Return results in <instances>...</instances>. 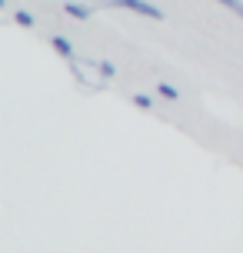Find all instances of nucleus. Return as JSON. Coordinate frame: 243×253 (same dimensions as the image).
<instances>
[{
	"instance_id": "nucleus-1",
	"label": "nucleus",
	"mask_w": 243,
	"mask_h": 253,
	"mask_svg": "<svg viewBox=\"0 0 243 253\" xmlns=\"http://www.w3.org/2000/svg\"><path fill=\"white\" fill-rule=\"evenodd\" d=\"M107 7H123V10H133L140 17H150V20H163V10L154 7L150 0H103Z\"/></svg>"
},
{
	"instance_id": "nucleus-5",
	"label": "nucleus",
	"mask_w": 243,
	"mask_h": 253,
	"mask_svg": "<svg viewBox=\"0 0 243 253\" xmlns=\"http://www.w3.org/2000/svg\"><path fill=\"white\" fill-rule=\"evenodd\" d=\"M217 3H223L227 10H233V13H240V17H243V0H217Z\"/></svg>"
},
{
	"instance_id": "nucleus-2",
	"label": "nucleus",
	"mask_w": 243,
	"mask_h": 253,
	"mask_svg": "<svg viewBox=\"0 0 243 253\" xmlns=\"http://www.w3.org/2000/svg\"><path fill=\"white\" fill-rule=\"evenodd\" d=\"M64 10L70 13V17H77V20H87V17H90V10L83 7V3H77V0H67V3H64Z\"/></svg>"
},
{
	"instance_id": "nucleus-7",
	"label": "nucleus",
	"mask_w": 243,
	"mask_h": 253,
	"mask_svg": "<svg viewBox=\"0 0 243 253\" xmlns=\"http://www.w3.org/2000/svg\"><path fill=\"white\" fill-rule=\"evenodd\" d=\"M100 74L103 77H114V63H100Z\"/></svg>"
},
{
	"instance_id": "nucleus-3",
	"label": "nucleus",
	"mask_w": 243,
	"mask_h": 253,
	"mask_svg": "<svg viewBox=\"0 0 243 253\" xmlns=\"http://www.w3.org/2000/svg\"><path fill=\"white\" fill-rule=\"evenodd\" d=\"M53 47H57V50L64 53V57H70V53H74V47H70V40H64V37H53Z\"/></svg>"
},
{
	"instance_id": "nucleus-6",
	"label": "nucleus",
	"mask_w": 243,
	"mask_h": 253,
	"mask_svg": "<svg viewBox=\"0 0 243 253\" xmlns=\"http://www.w3.org/2000/svg\"><path fill=\"white\" fill-rule=\"evenodd\" d=\"M17 24H24V27H34V17H30V13H17Z\"/></svg>"
},
{
	"instance_id": "nucleus-4",
	"label": "nucleus",
	"mask_w": 243,
	"mask_h": 253,
	"mask_svg": "<svg viewBox=\"0 0 243 253\" xmlns=\"http://www.w3.org/2000/svg\"><path fill=\"white\" fill-rule=\"evenodd\" d=\"M157 90H160V97H166V100H177V97H180V90H177V87H170V84H160Z\"/></svg>"
}]
</instances>
